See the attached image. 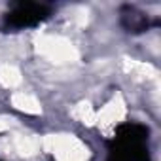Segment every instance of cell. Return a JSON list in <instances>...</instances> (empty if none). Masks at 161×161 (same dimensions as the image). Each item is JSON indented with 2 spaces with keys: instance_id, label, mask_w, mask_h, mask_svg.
I'll return each instance as SVG.
<instances>
[{
  "instance_id": "6da1fadb",
  "label": "cell",
  "mask_w": 161,
  "mask_h": 161,
  "mask_svg": "<svg viewBox=\"0 0 161 161\" xmlns=\"http://www.w3.org/2000/svg\"><path fill=\"white\" fill-rule=\"evenodd\" d=\"M40 47L46 55H49L51 59H57V61H70L76 55L72 46L64 40H59V38H47L42 42Z\"/></svg>"
},
{
  "instance_id": "7a4b0ae2",
  "label": "cell",
  "mask_w": 161,
  "mask_h": 161,
  "mask_svg": "<svg viewBox=\"0 0 161 161\" xmlns=\"http://www.w3.org/2000/svg\"><path fill=\"white\" fill-rule=\"evenodd\" d=\"M12 103H14L15 108L23 110V112H29V114H36V112H40V104L36 103V99H32L31 95H25V93L14 95Z\"/></svg>"
},
{
  "instance_id": "3957f363",
  "label": "cell",
  "mask_w": 161,
  "mask_h": 161,
  "mask_svg": "<svg viewBox=\"0 0 161 161\" xmlns=\"http://www.w3.org/2000/svg\"><path fill=\"white\" fill-rule=\"evenodd\" d=\"M0 82H2L6 87H14L21 82V76H19V70L12 64H4L0 66Z\"/></svg>"
},
{
  "instance_id": "277c9868",
  "label": "cell",
  "mask_w": 161,
  "mask_h": 161,
  "mask_svg": "<svg viewBox=\"0 0 161 161\" xmlns=\"http://www.w3.org/2000/svg\"><path fill=\"white\" fill-rule=\"evenodd\" d=\"M15 148H17V152H21L23 155H32V153H36V150H38V142H36L32 136H19V138L15 140Z\"/></svg>"
}]
</instances>
